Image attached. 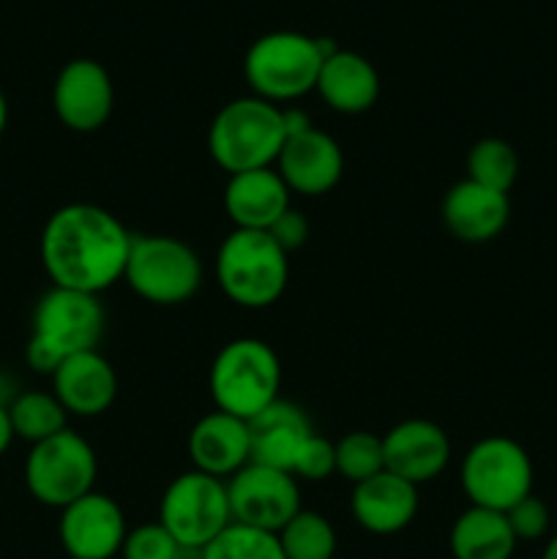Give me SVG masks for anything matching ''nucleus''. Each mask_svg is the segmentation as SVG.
Masks as SVG:
<instances>
[{
  "instance_id": "obj_20",
  "label": "nucleus",
  "mask_w": 557,
  "mask_h": 559,
  "mask_svg": "<svg viewBox=\"0 0 557 559\" xmlns=\"http://www.w3.org/2000/svg\"><path fill=\"white\" fill-rule=\"evenodd\" d=\"M508 216H511L508 194L486 189L467 178L453 183L442 200V222L448 233L464 243H486L497 238L506 229Z\"/></svg>"
},
{
  "instance_id": "obj_14",
  "label": "nucleus",
  "mask_w": 557,
  "mask_h": 559,
  "mask_svg": "<svg viewBox=\"0 0 557 559\" xmlns=\"http://www.w3.org/2000/svg\"><path fill=\"white\" fill-rule=\"evenodd\" d=\"M276 173L289 191L304 197L328 194L342 180L344 156L339 142L322 129H306L287 136L276 158Z\"/></svg>"
},
{
  "instance_id": "obj_6",
  "label": "nucleus",
  "mask_w": 557,
  "mask_h": 559,
  "mask_svg": "<svg viewBox=\"0 0 557 559\" xmlns=\"http://www.w3.org/2000/svg\"><path fill=\"white\" fill-rule=\"evenodd\" d=\"M282 391V360L262 338H233L211 364V396L216 409L251 420L271 407Z\"/></svg>"
},
{
  "instance_id": "obj_11",
  "label": "nucleus",
  "mask_w": 557,
  "mask_h": 559,
  "mask_svg": "<svg viewBox=\"0 0 557 559\" xmlns=\"http://www.w3.org/2000/svg\"><path fill=\"white\" fill-rule=\"evenodd\" d=\"M227 495L233 522L262 533L278 535V530L300 511L298 478L265 464H246L227 480Z\"/></svg>"
},
{
  "instance_id": "obj_25",
  "label": "nucleus",
  "mask_w": 557,
  "mask_h": 559,
  "mask_svg": "<svg viewBox=\"0 0 557 559\" xmlns=\"http://www.w3.org/2000/svg\"><path fill=\"white\" fill-rule=\"evenodd\" d=\"M278 546L284 559H333L336 555V530L322 513L300 508L282 530Z\"/></svg>"
},
{
  "instance_id": "obj_24",
  "label": "nucleus",
  "mask_w": 557,
  "mask_h": 559,
  "mask_svg": "<svg viewBox=\"0 0 557 559\" xmlns=\"http://www.w3.org/2000/svg\"><path fill=\"white\" fill-rule=\"evenodd\" d=\"M9 418L11 426H14V437L31 442V445L49 440V437L69 429V426H66L69 413L63 409V404L58 402L55 393L44 391L20 393V396L9 404Z\"/></svg>"
},
{
  "instance_id": "obj_18",
  "label": "nucleus",
  "mask_w": 557,
  "mask_h": 559,
  "mask_svg": "<svg viewBox=\"0 0 557 559\" xmlns=\"http://www.w3.org/2000/svg\"><path fill=\"white\" fill-rule=\"evenodd\" d=\"M293 191L276 173V167L249 169L229 175L224 186V211L235 229H271L289 211Z\"/></svg>"
},
{
  "instance_id": "obj_33",
  "label": "nucleus",
  "mask_w": 557,
  "mask_h": 559,
  "mask_svg": "<svg viewBox=\"0 0 557 559\" xmlns=\"http://www.w3.org/2000/svg\"><path fill=\"white\" fill-rule=\"evenodd\" d=\"M14 440L16 437H14V426H11V418H9V407L0 404V456L9 451V445Z\"/></svg>"
},
{
  "instance_id": "obj_26",
  "label": "nucleus",
  "mask_w": 557,
  "mask_h": 559,
  "mask_svg": "<svg viewBox=\"0 0 557 559\" xmlns=\"http://www.w3.org/2000/svg\"><path fill=\"white\" fill-rule=\"evenodd\" d=\"M467 180L508 194L519 178V156L511 142L486 136L467 151Z\"/></svg>"
},
{
  "instance_id": "obj_21",
  "label": "nucleus",
  "mask_w": 557,
  "mask_h": 559,
  "mask_svg": "<svg viewBox=\"0 0 557 559\" xmlns=\"http://www.w3.org/2000/svg\"><path fill=\"white\" fill-rule=\"evenodd\" d=\"M251 462L293 473L300 445L315 435L304 409L293 402L276 399L271 407L249 420Z\"/></svg>"
},
{
  "instance_id": "obj_9",
  "label": "nucleus",
  "mask_w": 557,
  "mask_h": 559,
  "mask_svg": "<svg viewBox=\"0 0 557 559\" xmlns=\"http://www.w3.org/2000/svg\"><path fill=\"white\" fill-rule=\"evenodd\" d=\"M98 462L91 442L76 431L63 429L49 440L31 445L25 462V484L33 500L63 511L80 497L91 495Z\"/></svg>"
},
{
  "instance_id": "obj_17",
  "label": "nucleus",
  "mask_w": 557,
  "mask_h": 559,
  "mask_svg": "<svg viewBox=\"0 0 557 559\" xmlns=\"http://www.w3.org/2000/svg\"><path fill=\"white\" fill-rule=\"evenodd\" d=\"M49 380L66 413L80 418H98L112 407L118 396V377L112 364L98 349L66 358Z\"/></svg>"
},
{
  "instance_id": "obj_10",
  "label": "nucleus",
  "mask_w": 557,
  "mask_h": 559,
  "mask_svg": "<svg viewBox=\"0 0 557 559\" xmlns=\"http://www.w3.org/2000/svg\"><path fill=\"white\" fill-rule=\"evenodd\" d=\"M158 524L186 549H205L233 524L227 480L197 469L178 475L158 502Z\"/></svg>"
},
{
  "instance_id": "obj_12",
  "label": "nucleus",
  "mask_w": 557,
  "mask_h": 559,
  "mask_svg": "<svg viewBox=\"0 0 557 559\" xmlns=\"http://www.w3.org/2000/svg\"><path fill=\"white\" fill-rule=\"evenodd\" d=\"M52 107L60 123L76 134L98 131L115 107L109 71L98 60L76 58L60 69L52 85Z\"/></svg>"
},
{
  "instance_id": "obj_32",
  "label": "nucleus",
  "mask_w": 557,
  "mask_h": 559,
  "mask_svg": "<svg viewBox=\"0 0 557 559\" xmlns=\"http://www.w3.org/2000/svg\"><path fill=\"white\" fill-rule=\"evenodd\" d=\"M268 233H271V238L289 254V251L300 249V246L306 243V238H309V222H306L304 213L289 207V211L284 213V216L268 229Z\"/></svg>"
},
{
  "instance_id": "obj_35",
  "label": "nucleus",
  "mask_w": 557,
  "mask_h": 559,
  "mask_svg": "<svg viewBox=\"0 0 557 559\" xmlns=\"http://www.w3.org/2000/svg\"><path fill=\"white\" fill-rule=\"evenodd\" d=\"M175 559H202V549H186V546H183V549L178 551V557H175Z\"/></svg>"
},
{
  "instance_id": "obj_36",
  "label": "nucleus",
  "mask_w": 557,
  "mask_h": 559,
  "mask_svg": "<svg viewBox=\"0 0 557 559\" xmlns=\"http://www.w3.org/2000/svg\"><path fill=\"white\" fill-rule=\"evenodd\" d=\"M541 559H557V535L549 540V544H546L544 557H541Z\"/></svg>"
},
{
  "instance_id": "obj_19",
  "label": "nucleus",
  "mask_w": 557,
  "mask_h": 559,
  "mask_svg": "<svg viewBox=\"0 0 557 559\" xmlns=\"http://www.w3.org/2000/svg\"><path fill=\"white\" fill-rule=\"evenodd\" d=\"M349 508L358 527L366 533L396 535L410 527L418 513V486L382 469L375 478L355 484Z\"/></svg>"
},
{
  "instance_id": "obj_23",
  "label": "nucleus",
  "mask_w": 557,
  "mask_h": 559,
  "mask_svg": "<svg viewBox=\"0 0 557 559\" xmlns=\"http://www.w3.org/2000/svg\"><path fill=\"white\" fill-rule=\"evenodd\" d=\"M517 544L506 513L489 508L470 506L451 527L453 559H511Z\"/></svg>"
},
{
  "instance_id": "obj_34",
  "label": "nucleus",
  "mask_w": 557,
  "mask_h": 559,
  "mask_svg": "<svg viewBox=\"0 0 557 559\" xmlns=\"http://www.w3.org/2000/svg\"><path fill=\"white\" fill-rule=\"evenodd\" d=\"M5 123H9V104H5L3 91H0V134L5 131Z\"/></svg>"
},
{
  "instance_id": "obj_1",
  "label": "nucleus",
  "mask_w": 557,
  "mask_h": 559,
  "mask_svg": "<svg viewBox=\"0 0 557 559\" xmlns=\"http://www.w3.org/2000/svg\"><path fill=\"white\" fill-rule=\"evenodd\" d=\"M131 240L134 235L107 207L71 202L47 218L38 251L52 287L102 295L123 278Z\"/></svg>"
},
{
  "instance_id": "obj_3",
  "label": "nucleus",
  "mask_w": 557,
  "mask_h": 559,
  "mask_svg": "<svg viewBox=\"0 0 557 559\" xmlns=\"http://www.w3.org/2000/svg\"><path fill=\"white\" fill-rule=\"evenodd\" d=\"M336 49L328 38H311L298 31L265 33L246 49V85L251 87V96L276 107L295 102L315 91L322 60Z\"/></svg>"
},
{
  "instance_id": "obj_30",
  "label": "nucleus",
  "mask_w": 557,
  "mask_h": 559,
  "mask_svg": "<svg viewBox=\"0 0 557 559\" xmlns=\"http://www.w3.org/2000/svg\"><path fill=\"white\" fill-rule=\"evenodd\" d=\"M336 473V442L311 435L295 456L293 475L298 480H325Z\"/></svg>"
},
{
  "instance_id": "obj_5",
  "label": "nucleus",
  "mask_w": 557,
  "mask_h": 559,
  "mask_svg": "<svg viewBox=\"0 0 557 559\" xmlns=\"http://www.w3.org/2000/svg\"><path fill=\"white\" fill-rule=\"evenodd\" d=\"M287 257L265 229H233L216 254L218 287L240 309H268L287 289Z\"/></svg>"
},
{
  "instance_id": "obj_13",
  "label": "nucleus",
  "mask_w": 557,
  "mask_h": 559,
  "mask_svg": "<svg viewBox=\"0 0 557 559\" xmlns=\"http://www.w3.org/2000/svg\"><path fill=\"white\" fill-rule=\"evenodd\" d=\"M60 544L71 559H112L126 544V516L102 491L80 497L60 511Z\"/></svg>"
},
{
  "instance_id": "obj_4",
  "label": "nucleus",
  "mask_w": 557,
  "mask_h": 559,
  "mask_svg": "<svg viewBox=\"0 0 557 559\" xmlns=\"http://www.w3.org/2000/svg\"><path fill=\"white\" fill-rule=\"evenodd\" d=\"M284 142V109L257 96L224 104L208 129V153L229 175L276 167Z\"/></svg>"
},
{
  "instance_id": "obj_15",
  "label": "nucleus",
  "mask_w": 557,
  "mask_h": 559,
  "mask_svg": "<svg viewBox=\"0 0 557 559\" xmlns=\"http://www.w3.org/2000/svg\"><path fill=\"white\" fill-rule=\"evenodd\" d=\"M388 473L420 486L442 475L451 462V440L437 424L424 418L402 420L382 437Z\"/></svg>"
},
{
  "instance_id": "obj_2",
  "label": "nucleus",
  "mask_w": 557,
  "mask_h": 559,
  "mask_svg": "<svg viewBox=\"0 0 557 559\" xmlns=\"http://www.w3.org/2000/svg\"><path fill=\"white\" fill-rule=\"evenodd\" d=\"M104 328L107 314L98 295L52 287L42 295L33 311V331L25 349L27 366L38 374L52 377L71 355L98 349Z\"/></svg>"
},
{
  "instance_id": "obj_8",
  "label": "nucleus",
  "mask_w": 557,
  "mask_h": 559,
  "mask_svg": "<svg viewBox=\"0 0 557 559\" xmlns=\"http://www.w3.org/2000/svg\"><path fill=\"white\" fill-rule=\"evenodd\" d=\"M462 489L470 506L506 513L533 495V462L511 437L491 435L475 442L462 459Z\"/></svg>"
},
{
  "instance_id": "obj_27",
  "label": "nucleus",
  "mask_w": 557,
  "mask_h": 559,
  "mask_svg": "<svg viewBox=\"0 0 557 559\" xmlns=\"http://www.w3.org/2000/svg\"><path fill=\"white\" fill-rule=\"evenodd\" d=\"M202 559H284V551L273 533L233 522L202 549Z\"/></svg>"
},
{
  "instance_id": "obj_7",
  "label": "nucleus",
  "mask_w": 557,
  "mask_h": 559,
  "mask_svg": "<svg viewBox=\"0 0 557 559\" xmlns=\"http://www.w3.org/2000/svg\"><path fill=\"white\" fill-rule=\"evenodd\" d=\"M202 260L173 235H134L123 278L153 306H180L202 287Z\"/></svg>"
},
{
  "instance_id": "obj_29",
  "label": "nucleus",
  "mask_w": 557,
  "mask_h": 559,
  "mask_svg": "<svg viewBox=\"0 0 557 559\" xmlns=\"http://www.w3.org/2000/svg\"><path fill=\"white\" fill-rule=\"evenodd\" d=\"M183 546L167 533L158 522L140 524V527L129 530L126 544L120 549L123 559H175Z\"/></svg>"
},
{
  "instance_id": "obj_28",
  "label": "nucleus",
  "mask_w": 557,
  "mask_h": 559,
  "mask_svg": "<svg viewBox=\"0 0 557 559\" xmlns=\"http://www.w3.org/2000/svg\"><path fill=\"white\" fill-rule=\"evenodd\" d=\"M386 469L382 437L371 431H353L336 442V473L349 484H364Z\"/></svg>"
},
{
  "instance_id": "obj_22",
  "label": "nucleus",
  "mask_w": 557,
  "mask_h": 559,
  "mask_svg": "<svg viewBox=\"0 0 557 559\" xmlns=\"http://www.w3.org/2000/svg\"><path fill=\"white\" fill-rule=\"evenodd\" d=\"M315 91L333 112L360 115L375 107L380 96V74L369 58L339 47L322 60Z\"/></svg>"
},
{
  "instance_id": "obj_16",
  "label": "nucleus",
  "mask_w": 557,
  "mask_h": 559,
  "mask_svg": "<svg viewBox=\"0 0 557 559\" xmlns=\"http://www.w3.org/2000/svg\"><path fill=\"white\" fill-rule=\"evenodd\" d=\"M189 459L197 473L222 480L233 478L246 464H251L249 420L222 409L202 415L189 431Z\"/></svg>"
},
{
  "instance_id": "obj_31",
  "label": "nucleus",
  "mask_w": 557,
  "mask_h": 559,
  "mask_svg": "<svg viewBox=\"0 0 557 559\" xmlns=\"http://www.w3.org/2000/svg\"><path fill=\"white\" fill-rule=\"evenodd\" d=\"M508 524H511L517 540H538L549 530V508L541 497L528 495L517 506L506 511Z\"/></svg>"
}]
</instances>
